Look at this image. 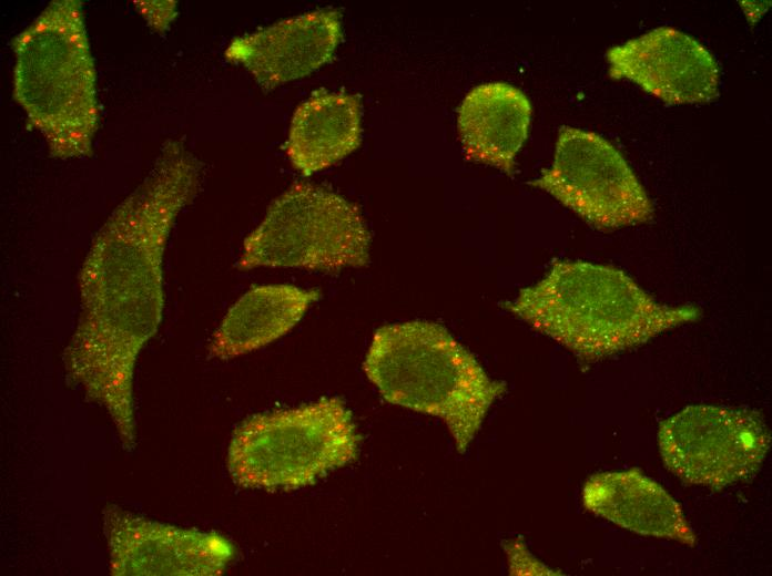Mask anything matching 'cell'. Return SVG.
<instances>
[{"mask_svg": "<svg viewBox=\"0 0 772 576\" xmlns=\"http://www.w3.org/2000/svg\"><path fill=\"white\" fill-rule=\"evenodd\" d=\"M200 176L201 164L183 143L165 142L95 234L79 271L80 309L63 368L68 380L105 410L128 451L135 445V363L163 316L165 248Z\"/></svg>", "mask_w": 772, "mask_h": 576, "instance_id": "6da1fadb", "label": "cell"}, {"mask_svg": "<svg viewBox=\"0 0 772 576\" xmlns=\"http://www.w3.org/2000/svg\"><path fill=\"white\" fill-rule=\"evenodd\" d=\"M505 307L588 361L701 317L695 306L656 301L614 267L581 260L555 261L542 279L520 289Z\"/></svg>", "mask_w": 772, "mask_h": 576, "instance_id": "7a4b0ae2", "label": "cell"}, {"mask_svg": "<svg viewBox=\"0 0 772 576\" xmlns=\"http://www.w3.org/2000/svg\"><path fill=\"white\" fill-rule=\"evenodd\" d=\"M11 48L13 100L43 136L50 156H91L100 106L82 2L51 1Z\"/></svg>", "mask_w": 772, "mask_h": 576, "instance_id": "3957f363", "label": "cell"}, {"mask_svg": "<svg viewBox=\"0 0 772 576\" xmlns=\"http://www.w3.org/2000/svg\"><path fill=\"white\" fill-rule=\"evenodd\" d=\"M363 369L387 402L440 418L458 453L467 450L506 391L445 327L431 321L378 328Z\"/></svg>", "mask_w": 772, "mask_h": 576, "instance_id": "277c9868", "label": "cell"}, {"mask_svg": "<svg viewBox=\"0 0 772 576\" xmlns=\"http://www.w3.org/2000/svg\"><path fill=\"white\" fill-rule=\"evenodd\" d=\"M358 444L345 403L323 398L244 420L233 431L227 469L242 487L293 490L355 460Z\"/></svg>", "mask_w": 772, "mask_h": 576, "instance_id": "5b68a950", "label": "cell"}, {"mask_svg": "<svg viewBox=\"0 0 772 576\" xmlns=\"http://www.w3.org/2000/svg\"><path fill=\"white\" fill-rule=\"evenodd\" d=\"M369 247L370 234L357 205L321 186L296 183L244 239L236 267L337 272L366 266Z\"/></svg>", "mask_w": 772, "mask_h": 576, "instance_id": "8992f818", "label": "cell"}, {"mask_svg": "<svg viewBox=\"0 0 772 576\" xmlns=\"http://www.w3.org/2000/svg\"><path fill=\"white\" fill-rule=\"evenodd\" d=\"M530 185L599 229L653 216V204L622 154L602 136L577 127H560L551 166Z\"/></svg>", "mask_w": 772, "mask_h": 576, "instance_id": "52a82bcc", "label": "cell"}, {"mask_svg": "<svg viewBox=\"0 0 772 576\" xmlns=\"http://www.w3.org/2000/svg\"><path fill=\"white\" fill-rule=\"evenodd\" d=\"M771 443L750 410L690 405L662 421L658 444L666 467L690 485L722 488L752 476Z\"/></svg>", "mask_w": 772, "mask_h": 576, "instance_id": "ba28073f", "label": "cell"}, {"mask_svg": "<svg viewBox=\"0 0 772 576\" xmlns=\"http://www.w3.org/2000/svg\"><path fill=\"white\" fill-rule=\"evenodd\" d=\"M102 529L113 576H217L235 555L219 533L159 523L112 504L102 511Z\"/></svg>", "mask_w": 772, "mask_h": 576, "instance_id": "9c48e42d", "label": "cell"}, {"mask_svg": "<svg viewBox=\"0 0 772 576\" xmlns=\"http://www.w3.org/2000/svg\"><path fill=\"white\" fill-rule=\"evenodd\" d=\"M609 76L629 80L668 104H702L719 93L714 55L693 37L654 28L606 52Z\"/></svg>", "mask_w": 772, "mask_h": 576, "instance_id": "30bf717a", "label": "cell"}, {"mask_svg": "<svg viewBox=\"0 0 772 576\" xmlns=\"http://www.w3.org/2000/svg\"><path fill=\"white\" fill-rule=\"evenodd\" d=\"M341 39L339 11L321 9L237 37L224 56L242 64L268 91L331 61Z\"/></svg>", "mask_w": 772, "mask_h": 576, "instance_id": "8fae6325", "label": "cell"}, {"mask_svg": "<svg viewBox=\"0 0 772 576\" xmlns=\"http://www.w3.org/2000/svg\"><path fill=\"white\" fill-rule=\"evenodd\" d=\"M583 506L616 525L644 536L694 546L697 537L681 506L639 470L591 475L582 488Z\"/></svg>", "mask_w": 772, "mask_h": 576, "instance_id": "7c38bea8", "label": "cell"}, {"mask_svg": "<svg viewBox=\"0 0 772 576\" xmlns=\"http://www.w3.org/2000/svg\"><path fill=\"white\" fill-rule=\"evenodd\" d=\"M531 111L527 95L509 83L473 88L457 112L466 158L512 174L515 157L528 136Z\"/></svg>", "mask_w": 772, "mask_h": 576, "instance_id": "4fadbf2b", "label": "cell"}, {"mask_svg": "<svg viewBox=\"0 0 772 576\" xmlns=\"http://www.w3.org/2000/svg\"><path fill=\"white\" fill-rule=\"evenodd\" d=\"M321 296L293 285L252 286L225 313L209 350L231 359L264 347L287 333Z\"/></svg>", "mask_w": 772, "mask_h": 576, "instance_id": "5bb4252c", "label": "cell"}, {"mask_svg": "<svg viewBox=\"0 0 772 576\" xmlns=\"http://www.w3.org/2000/svg\"><path fill=\"white\" fill-rule=\"evenodd\" d=\"M357 95L314 92L294 112L285 145L303 176L323 171L354 152L362 140Z\"/></svg>", "mask_w": 772, "mask_h": 576, "instance_id": "9a60e30c", "label": "cell"}, {"mask_svg": "<svg viewBox=\"0 0 772 576\" xmlns=\"http://www.w3.org/2000/svg\"><path fill=\"white\" fill-rule=\"evenodd\" d=\"M136 10L158 33H164L177 16L176 1H134Z\"/></svg>", "mask_w": 772, "mask_h": 576, "instance_id": "2e32d148", "label": "cell"}]
</instances>
